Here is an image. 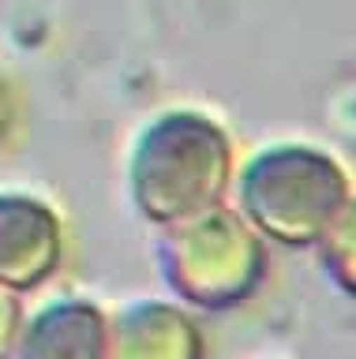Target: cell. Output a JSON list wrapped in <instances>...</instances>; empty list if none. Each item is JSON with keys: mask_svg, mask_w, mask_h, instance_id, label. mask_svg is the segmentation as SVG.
<instances>
[{"mask_svg": "<svg viewBox=\"0 0 356 359\" xmlns=\"http://www.w3.org/2000/svg\"><path fill=\"white\" fill-rule=\"evenodd\" d=\"M232 187V139L203 109L173 105L147 116L124 157L131 210L154 229L225 202Z\"/></svg>", "mask_w": 356, "mask_h": 359, "instance_id": "1", "label": "cell"}, {"mask_svg": "<svg viewBox=\"0 0 356 359\" xmlns=\"http://www.w3.org/2000/svg\"><path fill=\"white\" fill-rule=\"evenodd\" d=\"M232 210L277 247H315L345 202L349 172L330 150L315 142L259 146L232 172Z\"/></svg>", "mask_w": 356, "mask_h": 359, "instance_id": "2", "label": "cell"}, {"mask_svg": "<svg viewBox=\"0 0 356 359\" xmlns=\"http://www.w3.org/2000/svg\"><path fill=\"white\" fill-rule=\"evenodd\" d=\"M158 277L187 311L221 314L244 307L266 280V240L232 206H214L195 217L158 229Z\"/></svg>", "mask_w": 356, "mask_h": 359, "instance_id": "3", "label": "cell"}, {"mask_svg": "<svg viewBox=\"0 0 356 359\" xmlns=\"http://www.w3.org/2000/svg\"><path fill=\"white\" fill-rule=\"evenodd\" d=\"M64 221L49 198L0 187V288L27 296L60 269Z\"/></svg>", "mask_w": 356, "mask_h": 359, "instance_id": "4", "label": "cell"}, {"mask_svg": "<svg viewBox=\"0 0 356 359\" xmlns=\"http://www.w3.org/2000/svg\"><path fill=\"white\" fill-rule=\"evenodd\" d=\"M105 359H206V341L187 307L147 296L109 311Z\"/></svg>", "mask_w": 356, "mask_h": 359, "instance_id": "5", "label": "cell"}, {"mask_svg": "<svg viewBox=\"0 0 356 359\" xmlns=\"http://www.w3.org/2000/svg\"><path fill=\"white\" fill-rule=\"evenodd\" d=\"M109 311L86 296H57L23 314L12 359H105Z\"/></svg>", "mask_w": 356, "mask_h": 359, "instance_id": "6", "label": "cell"}, {"mask_svg": "<svg viewBox=\"0 0 356 359\" xmlns=\"http://www.w3.org/2000/svg\"><path fill=\"white\" fill-rule=\"evenodd\" d=\"M315 258L322 277L330 280V288L356 299V195H349V202L334 213L327 232L319 236Z\"/></svg>", "mask_w": 356, "mask_h": 359, "instance_id": "7", "label": "cell"}, {"mask_svg": "<svg viewBox=\"0 0 356 359\" xmlns=\"http://www.w3.org/2000/svg\"><path fill=\"white\" fill-rule=\"evenodd\" d=\"M19 325H23V303H19L15 292L0 288V359H12Z\"/></svg>", "mask_w": 356, "mask_h": 359, "instance_id": "8", "label": "cell"}, {"mask_svg": "<svg viewBox=\"0 0 356 359\" xmlns=\"http://www.w3.org/2000/svg\"><path fill=\"white\" fill-rule=\"evenodd\" d=\"M19 112H23V101H19V90L15 83L0 72V146L15 135L19 128Z\"/></svg>", "mask_w": 356, "mask_h": 359, "instance_id": "9", "label": "cell"}]
</instances>
